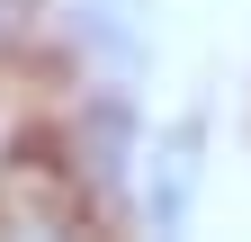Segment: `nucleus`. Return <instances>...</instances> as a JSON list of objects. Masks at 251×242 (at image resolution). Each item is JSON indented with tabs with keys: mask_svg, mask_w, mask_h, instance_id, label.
<instances>
[{
	"mask_svg": "<svg viewBox=\"0 0 251 242\" xmlns=\"http://www.w3.org/2000/svg\"><path fill=\"white\" fill-rule=\"evenodd\" d=\"M18 170H27V135H18V99H9V81H0V206H9Z\"/></svg>",
	"mask_w": 251,
	"mask_h": 242,
	"instance_id": "nucleus-3",
	"label": "nucleus"
},
{
	"mask_svg": "<svg viewBox=\"0 0 251 242\" xmlns=\"http://www.w3.org/2000/svg\"><path fill=\"white\" fill-rule=\"evenodd\" d=\"M45 36V0H0V63Z\"/></svg>",
	"mask_w": 251,
	"mask_h": 242,
	"instance_id": "nucleus-2",
	"label": "nucleus"
},
{
	"mask_svg": "<svg viewBox=\"0 0 251 242\" xmlns=\"http://www.w3.org/2000/svg\"><path fill=\"white\" fill-rule=\"evenodd\" d=\"M198 144H206V126L188 117V126H162V135H144L135 144V179H144V216H152V233H179L188 224V206H198V179H206V162H198Z\"/></svg>",
	"mask_w": 251,
	"mask_h": 242,
	"instance_id": "nucleus-1",
	"label": "nucleus"
}]
</instances>
